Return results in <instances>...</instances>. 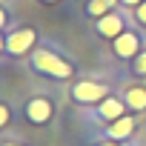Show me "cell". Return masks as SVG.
Instances as JSON below:
<instances>
[{"label":"cell","instance_id":"cell-1","mask_svg":"<svg viewBox=\"0 0 146 146\" xmlns=\"http://www.w3.org/2000/svg\"><path fill=\"white\" fill-rule=\"evenodd\" d=\"M32 66H35L37 72H43V75H49V78H57V80L72 78V66H69L66 60H60L57 54L46 52V49H37V52L32 54Z\"/></svg>","mask_w":146,"mask_h":146},{"label":"cell","instance_id":"cell-2","mask_svg":"<svg viewBox=\"0 0 146 146\" xmlns=\"http://www.w3.org/2000/svg\"><path fill=\"white\" fill-rule=\"evenodd\" d=\"M72 98L78 103H103L106 100V86L95 80H80L72 86Z\"/></svg>","mask_w":146,"mask_h":146},{"label":"cell","instance_id":"cell-3","mask_svg":"<svg viewBox=\"0 0 146 146\" xmlns=\"http://www.w3.org/2000/svg\"><path fill=\"white\" fill-rule=\"evenodd\" d=\"M35 40H37L35 29H15V32L9 35V40H6V49H9L12 54H26V52L35 46Z\"/></svg>","mask_w":146,"mask_h":146},{"label":"cell","instance_id":"cell-4","mask_svg":"<svg viewBox=\"0 0 146 146\" xmlns=\"http://www.w3.org/2000/svg\"><path fill=\"white\" fill-rule=\"evenodd\" d=\"M26 117H29L32 123H46V120L52 117V103H49L46 98H32V100L26 103Z\"/></svg>","mask_w":146,"mask_h":146},{"label":"cell","instance_id":"cell-5","mask_svg":"<svg viewBox=\"0 0 146 146\" xmlns=\"http://www.w3.org/2000/svg\"><path fill=\"white\" fill-rule=\"evenodd\" d=\"M123 17L120 15H103V17H98V35H103V37H117V35H123L126 29H123Z\"/></svg>","mask_w":146,"mask_h":146},{"label":"cell","instance_id":"cell-6","mask_svg":"<svg viewBox=\"0 0 146 146\" xmlns=\"http://www.w3.org/2000/svg\"><path fill=\"white\" fill-rule=\"evenodd\" d=\"M137 49H140V40H137L135 32H123V35L115 37V54L117 57H135Z\"/></svg>","mask_w":146,"mask_h":146},{"label":"cell","instance_id":"cell-7","mask_svg":"<svg viewBox=\"0 0 146 146\" xmlns=\"http://www.w3.org/2000/svg\"><path fill=\"white\" fill-rule=\"evenodd\" d=\"M132 132H135V117L123 115V117L112 120V126L106 129V137H112V140H120V137H129Z\"/></svg>","mask_w":146,"mask_h":146},{"label":"cell","instance_id":"cell-8","mask_svg":"<svg viewBox=\"0 0 146 146\" xmlns=\"http://www.w3.org/2000/svg\"><path fill=\"white\" fill-rule=\"evenodd\" d=\"M103 120H117V117H123V100H117V98H106L103 103H100V112H98Z\"/></svg>","mask_w":146,"mask_h":146},{"label":"cell","instance_id":"cell-9","mask_svg":"<svg viewBox=\"0 0 146 146\" xmlns=\"http://www.w3.org/2000/svg\"><path fill=\"white\" fill-rule=\"evenodd\" d=\"M123 100H126L129 109L140 112V109H146V89H143V86H129L126 95H123Z\"/></svg>","mask_w":146,"mask_h":146},{"label":"cell","instance_id":"cell-10","mask_svg":"<svg viewBox=\"0 0 146 146\" xmlns=\"http://www.w3.org/2000/svg\"><path fill=\"white\" fill-rule=\"evenodd\" d=\"M117 3V0H92V3L86 6V12L92 15V17H103V15H109V9Z\"/></svg>","mask_w":146,"mask_h":146},{"label":"cell","instance_id":"cell-11","mask_svg":"<svg viewBox=\"0 0 146 146\" xmlns=\"http://www.w3.org/2000/svg\"><path fill=\"white\" fill-rule=\"evenodd\" d=\"M135 72H137V75H146V52L137 54V60H135Z\"/></svg>","mask_w":146,"mask_h":146},{"label":"cell","instance_id":"cell-12","mask_svg":"<svg viewBox=\"0 0 146 146\" xmlns=\"http://www.w3.org/2000/svg\"><path fill=\"white\" fill-rule=\"evenodd\" d=\"M135 15H137V20H140V23L146 26V0H143L140 6H135Z\"/></svg>","mask_w":146,"mask_h":146},{"label":"cell","instance_id":"cell-13","mask_svg":"<svg viewBox=\"0 0 146 146\" xmlns=\"http://www.w3.org/2000/svg\"><path fill=\"white\" fill-rule=\"evenodd\" d=\"M6 123H9V109H6L3 103H0V129H3Z\"/></svg>","mask_w":146,"mask_h":146},{"label":"cell","instance_id":"cell-14","mask_svg":"<svg viewBox=\"0 0 146 146\" xmlns=\"http://www.w3.org/2000/svg\"><path fill=\"white\" fill-rule=\"evenodd\" d=\"M3 26H6V9L0 6V29H3Z\"/></svg>","mask_w":146,"mask_h":146},{"label":"cell","instance_id":"cell-15","mask_svg":"<svg viewBox=\"0 0 146 146\" xmlns=\"http://www.w3.org/2000/svg\"><path fill=\"white\" fill-rule=\"evenodd\" d=\"M120 3H126V6H140L143 0H120Z\"/></svg>","mask_w":146,"mask_h":146},{"label":"cell","instance_id":"cell-16","mask_svg":"<svg viewBox=\"0 0 146 146\" xmlns=\"http://www.w3.org/2000/svg\"><path fill=\"white\" fill-rule=\"evenodd\" d=\"M100 146H123V143H117V140H112V143H100Z\"/></svg>","mask_w":146,"mask_h":146},{"label":"cell","instance_id":"cell-17","mask_svg":"<svg viewBox=\"0 0 146 146\" xmlns=\"http://www.w3.org/2000/svg\"><path fill=\"white\" fill-rule=\"evenodd\" d=\"M3 49H6V40H3V37H0V52H3Z\"/></svg>","mask_w":146,"mask_h":146},{"label":"cell","instance_id":"cell-18","mask_svg":"<svg viewBox=\"0 0 146 146\" xmlns=\"http://www.w3.org/2000/svg\"><path fill=\"white\" fill-rule=\"evenodd\" d=\"M3 146H17V143H3Z\"/></svg>","mask_w":146,"mask_h":146},{"label":"cell","instance_id":"cell-19","mask_svg":"<svg viewBox=\"0 0 146 146\" xmlns=\"http://www.w3.org/2000/svg\"><path fill=\"white\" fill-rule=\"evenodd\" d=\"M43 3H54V0H43Z\"/></svg>","mask_w":146,"mask_h":146}]
</instances>
